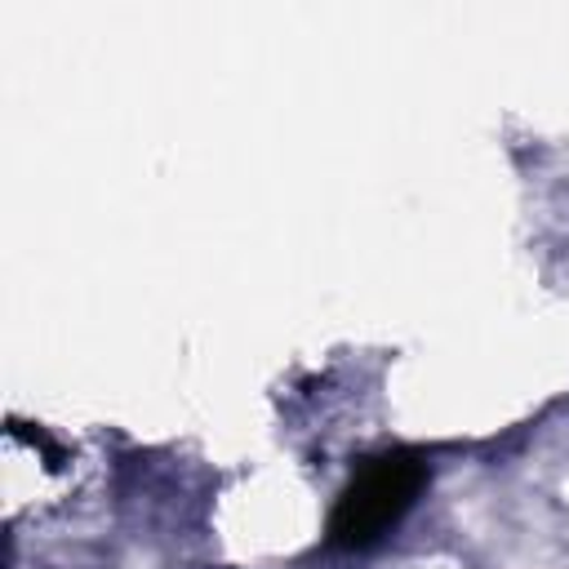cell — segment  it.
<instances>
[{"label":"cell","mask_w":569,"mask_h":569,"mask_svg":"<svg viewBox=\"0 0 569 569\" xmlns=\"http://www.w3.org/2000/svg\"><path fill=\"white\" fill-rule=\"evenodd\" d=\"M422 485H427L422 453L391 449V453L369 458L351 476V485L338 493V502L329 511V542L333 547H347V551L373 547L413 507V498L422 493Z\"/></svg>","instance_id":"obj_1"}]
</instances>
